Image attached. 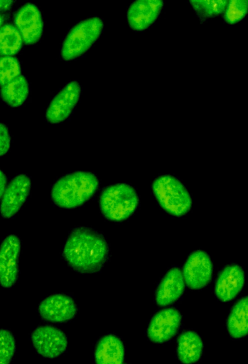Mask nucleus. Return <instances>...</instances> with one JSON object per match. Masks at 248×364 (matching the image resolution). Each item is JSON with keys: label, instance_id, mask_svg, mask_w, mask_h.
Instances as JSON below:
<instances>
[{"label": "nucleus", "instance_id": "f257e3e1", "mask_svg": "<svg viewBox=\"0 0 248 364\" xmlns=\"http://www.w3.org/2000/svg\"><path fill=\"white\" fill-rule=\"evenodd\" d=\"M68 265L80 273L99 271L109 255V246L98 232L86 227L75 228L69 235L63 251Z\"/></svg>", "mask_w": 248, "mask_h": 364}, {"label": "nucleus", "instance_id": "f03ea898", "mask_svg": "<svg viewBox=\"0 0 248 364\" xmlns=\"http://www.w3.org/2000/svg\"><path fill=\"white\" fill-rule=\"evenodd\" d=\"M99 187V180L92 172L75 171L58 179L51 189V198L58 207L73 208L90 200Z\"/></svg>", "mask_w": 248, "mask_h": 364}, {"label": "nucleus", "instance_id": "7ed1b4c3", "mask_svg": "<svg viewBox=\"0 0 248 364\" xmlns=\"http://www.w3.org/2000/svg\"><path fill=\"white\" fill-rule=\"evenodd\" d=\"M139 203L135 189L127 183H116L106 187L99 198V207L108 220L119 222L127 219Z\"/></svg>", "mask_w": 248, "mask_h": 364}, {"label": "nucleus", "instance_id": "20e7f679", "mask_svg": "<svg viewBox=\"0 0 248 364\" xmlns=\"http://www.w3.org/2000/svg\"><path fill=\"white\" fill-rule=\"evenodd\" d=\"M152 190L160 205L168 213L179 217L190 210L191 197L176 177L169 174L157 177L152 183Z\"/></svg>", "mask_w": 248, "mask_h": 364}, {"label": "nucleus", "instance_id": "39448f33", "mask_svg": "<svg viewBox=\"0 0 248 364\" xmlns=\"http://www.w3.org/2000/svg\"><path fill=\"white\" fill-rule=\"evenodd\" d=\"M103 27L102 20L97 16L78 22L70 30L63 42L62 58L72 60L85 53L100 36Z\"/></svg>", "mask_w": 248, "mask_h": 364}, {"label": "nucleus", "instance_id": "423d86ee", "mask_svg": "<svg viewBox=\"0 0 248 364\" xmlns=\"http://www.w3.org/2000/svg\"><path fill=\"white\" fill-rule=\"evenodd\" d=\"M181 272L185 284L193 289H202L212 279V262L205 251L195 250L188 256Z\"/></svg>", "mask_w": 248, "mask_h": 364}, {"label": "nucleus", "instance_id": "0eeeda50", "mask_svg": "<svg viewBox=\"0 0 248 364\" xmlns=\"http://www.w3.org/2000/svg\"><path fill=\"white\" fill-rule=\"evenodd\" d=\"M31 341L36 352L45 358L59 356L67 348L68 338L59 328L52 326H41L31 333Z\"/></svg>", "mask_w": 248, "mask_h": 364}, {"label": "nucleus", "instance_id": "6e6552de", "mask_svg": "<svg viewBox=\"0 0 248 364\" xmlns=\"http://www.w3.org/2000/svg\"><path fill=\"white\" fill-rule=\"evenodd\" d=\"M80 93L81 87L77 81L67 83L48 105L45 112L47 121L55 124L66 119L78 102Z\"/></svg>", "mask_w": 248, "mask_h": 364}, {"label": "nucleus", "instance_id": "1a4fd4ad", "mask_svg": "<svg viewBox=\"0 0 248 364\" xmlns=\"http://www.w3.org/2000/svg\"><path fill=\"white\" fill-rule=\"evenodd\" d=\"M20 250V240L14 235L7 236L0 246V285L4 288L11 287L17 280Z\"/></svg>", "mask_w": 248, "mask_h": 364}, {"label": "nucleus", "instance_id": "9d476101", "mask_svg": "<svg viewBox=\"0 0 248 364\" xmlns=\"http://www.w3.org/2000/svg\"><path fill=\"white\" fill-rule=\"evenodd\" d=\"M14 22L25 43L33 44L41 38L43 21L39 9L34 4L26 3L21 6L15 14Z\"/></svg>", "mask_w": 248, "mask_h": 364}, {"label": "nucleus", "instance_id": "9b49d317", "mask_svg": "<svg viewBox=\"0 0 248 364\" xmlns=\"http://www.w3.org/2000/svg\"><path fill=\"white\" fill-rule=\"evenodd\" d=\"M181 318L180 312L174 308H166L159 311L149 323L147 329L149 338L156 343L168 341L177 333Z\"/></svg>", "mask_w": 248, "mask_h": 364}, {"label": "nucleus", "instance_id": "f8f14e48", "mask_svg": "<svg viewBox=\"0 0 248 364\" xmlns=\"http://www.w3.org/2000/svg\"><path fill=\"white\" fill-rule=\"evenodd\" d=\"M31 189V180L24 174L14 177L6 186L1 198L0 213L4 218L13 217L27 199Z\"/></svg>", "mask_w": 248, "mask_h": 364}, {"label": "nucleus", "instance_id": "ddd939ff", "mask_svg": "<svg viewBox=\"0 0 248 364\" xmlns=\"http://www.w3.org/2000/svg\"><path fill=\"white\" fill-rule=\"evenodd\" d=\"M41 318L53 323H63L72 319L76 314L77 306L69 296L55 294L44 299L38 306Z\"/></svg>", "mask_w": 248, "mask_h": 364}, {"label": "nucleus", "instance_id": "4468645a", "mask_svg": "<svg viewBox=\"0 0 248 364\" xmlns=\"http://www.w3.org/2000/svg\"><path fill=\"white\" fill-rule=\"evenodd\" d=\"M163 7L162 0H136L129 6L126 18L130 28L142 31L158 18Z\"/></svg>", "mask_w": 248, "mask_h": 364}, {"label": "nucleus", "instance_id": "2eb2a0df", "mask_svg": "<svg viewBox=\"0 0 248 364\" xmlns=\"http://www.w3.org/2000/svg\"><path fill=\"white\" fill-rule=\"evenodd\" d=\"M244 282V272L240 266L236 264L227 265L217 276L215 294L222 301H231L240 293Z\"/></svg>", "mask_w": 248, "mask_h": 364}, {"label": "nucleus", "instance_id": "dca6fc26", "mask_svg": "<svg viewBox=\"0 0 248 364\" xmlns=\"http://www.w3.org/2000/svg\"><path fill=\"white\" fill-rule=\"evenodd\" d=\"M185 282L180 268L174 267L168 271L158 286L156 301L158 305L168 306L183 294Z\"/></svg>", "mask_w": 248, "mask_h": 364}, {"label": "nucleus", "instance_id": "f3484780", "mask_svg": "<svg viewBox=\"0 0 248 364\" xmlns=\"http://www.w3.org/2000/svg\"><path fill=\"white\" fill-rule=\"evenodd\" d=\"M124 357V344L116 336L108 334L98 341L95 351L96 364H122Z\"/></svg>", "mask_w": 248, "mask_h": 364}, {"label": "nucleus", "instance_id": "a211bd4d", "mask_svg": "<svg viewBox=\"0 0 248 364\" xmlns=\"http://www.w3.org/2000/svg\"><path fill=\"white\" fill-rule=\"evenodd\" d=\"M203 348V341L198 333L193 331H185L178 338V359L183 364H193L200 358Z\"/></svg>", "mask_w": 248, "mask_h": 364}, {"label": "nucleus", "instance_id": "6ab92c4d", "mask_svg": "<svg viewBox=\"0 0 248 364\" xmlns=\"http://www.w3.org/2000/svg\"><path fill=\"white\" fill-rule=\"evenodd\" d=\"M230 335L234 338L247 336L248 333V298H241L232 307L227 321Z\"/></svg>", "mask_w": 248, "mask_h": 364}, {"label": "nucleus", "instance_id": "aec40b11", "mask_svg": "<svg viewBox=\"0 0 248 364\" xmlns=\"http://www.w3.org/2000/svg\"><path fill=\"white\" fill-rule=\"evenodd\" d=\"M28 92V81L22 75L2 85L0 90L2 100L11 107L22 105L26 100Z\"/></svg>", "mask_w": 248, "mask_h": 364}, {"label": "nucleus", "instance_id": "412c9836", "mask_svg": "<svg viewBox=\"0 0 248 364\" xmlns=\"http://www.w3.org/2000/svg\"><path fill=\"white\" fill-rule=\"evenodd\" d=\"M22 37L17 28L11 23L0 28V54L11 56L16 54L21 48Z\"/></svg>", "mask_w": 248, "mask_h": 364}, {"label": "nucleus", "instance_id": "4be33fe9", "mask_svg": "<svg viewBox=\"0 0 248 364\" xmlns=\"http://www.w3.org/2000/svg\"><path fill=\"white\" fill-rule=\"evenodd\" d=\"M200 21L203 23L207 19L223 14L227 0H191L189 1Z\"/></svg>", "mask_w": 248, "mask_h": 364}, {"label": "nucleus", "instance_id": "5701e85b", "mask_svg": "<svg viewBox=\"0 0 248 364\" xmlns=\"http://www.w3.org/2000/svg\"><path fill=\"white\" fill-rule=\"evenodd\" d=\"M248 1L246 0L227 1L223 11V19L228 24H235L241 21L247 14Z\"/></svg>", "mask_w": 248, "mask_h": 364}, {"label": "nucleus", "instance_id": "b1692460", "mask_svg": "<svg viewBox=\"0 0 248 364\" xmlns=\"http://www.w3.org/2000/svg\"><path fill=\"white\" fill-rule=\"evenodd\" d=\"M21 75L17 58L12 56L0 57V85L2 86Z\"/></svg>", "mask_w": 248, "mask_h": 364}, {"label": "nucleus", "instance_id": "393cba45", "mask_svg": "<svg viewBox=\"0 0 248 364\" xmlns=\"http://www.w3.org/2000/svg\"><path fill=\"white\" fill-rule=\"evenodd\" d=\"M16 351V341L12 333L0 329V364H10Z\"/></svg>", "mask_w": 248, "mask_h": 364}, {"label": "nucleus", "instance_id": "a878e982", "mask_svg": "<svg viewBox=\"0 0 248 364\" xmlns=\"http://www.w3.org/2000/svg\"><path fill=\"white\" fill-rule=\"evenodd\" d=\"M11 138L8 128L0 123V156L6 154L10 148Z\"/></svg>", "mask_w": 248, "mask_h": 364}, {"label": "nucleus", "instance_id": "bb28decb", "mask_svg": "<svg viewBox=\"0 0 248 364\" xmlns=\"http://www.w3.org/2000/svg\"><path fill=\"white\" fill-rule=\"evenodd\" d=\"M6 188V177L4 172L0 169V199L2 198L3 194Z\"/></svg>", "mask_w": 248, "mask_h": 364}, {"label": "nucleus", "instance_id": "cd10ccee", "mask_svg": "<svg viewBox=\"0 0 248 364\" xmlns=\"http://www.w3.org/2000/svg\"><path fill=\"white\" fill-rule=\"evenodd\" d=\"M13 3H14L13 1H9V0L0 1V10H6V9H9Z\"/></svg>", "mask_w": 248, "mask_h": 364}, {"label": "nucleus", "instance_id": "c85d7f7f", "mask_svg": "<svg viewBox=\"0 0 248 364\" xmlns=\"http://www.w3.org/2000/svg\"><path fill=\"white\" fill-rule=\"evenodd\" d=\"M2 23H3V17H2L1 14H0V28L1 27Z\"/></svg>", "mask_w": 248, "mask_h": 364}]
</instances>
